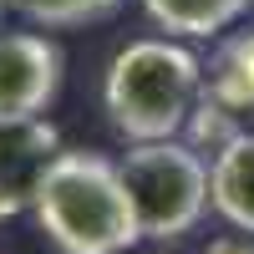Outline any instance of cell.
Listing matches in <instances>:
<instances>
[{
    "mask_svg": "<svg viewBox=\"0 0 254 254\" xmlns=\"http://www.w3.org/2000/svg\"><path fill=\"white\" fill-rule=\"evenodd\" d=\"M31 208L61 254H127L142 239L122 168L97 153H56Z\"/></svg>",
    "mask_w": 254,
    "mask_h": 254,
    "instance_id": "cell-1",
    "label": "cell"
},
{
    "mask_svg": "<svg viewBox=\"0 0 254 254\" xmlns=\"http://www.w3.org/2000/svg\"><path fill=\"white\" fill-rule=\"evenodd\" d=\"M107 117L132 142L178 137L203 97V66L173 41H132L107 66Z\"/></svg>",
    "mask_w": 254,
    "mask_h": 254,
    "instance_id": "cell-2",
    "label": "cell"
},
{
    "mask_svg": "<svg viewBox=\"0 0 254 254\" xmlns=\"http://www.w3.org/2000/svg\"><path fill=\"white\" fill-rule=\"evenodd\" d=\"M122 183L132 193L142 239H178L208 208V168L183 142H137L122 163Z\"/></svg>",
    "mask_w": 254,
    "mask_h": 254,
    "instance_id": "cell-3",
    "label": "cell"
},
{
    "mask_svg": "<svg viewBox=\"0 0 254 254\" xmlns=\"http://www.w3.org/2000/svg\"><path fill=\"white\" fill-rule=\"evenodd\" d=\"M61 87V46L31 31L0 36V122L41 117Z\"/></svg>",
    "mask_w": 254,
    "mask_h": 254,
    "instance_id": "cell-4",
    "label": "cell"
},
{
    "mask_svg": "<svg viewBox=\"0 0 254 254\" xmlns=\"http://www.w3.org/2000/svg\"><path fill=\"white\" fill-rule=\"evenodd\" d=\"M61 153V132L46 117L0 122V219L26 214L41 193V178Z\"/></svg>",
    "mask_w": 254,
    "mask_h": 254,
    "instance_id": "cell-5",
    "label": "cell"
},
{
    "mask_svg": "<svg viewBox=\"0 0 254 254\" xmlns=\"http://www.w3.org/2000/svg\"><path fill=\"white\" fill-rule=\"evenodd\" d=\"M208 198H214V208H219L234 229L254 234V132H239V137L214 158Z\"/></svg>",
    "mask_w": 254,
    "mask_h": 254,
    "instance_id": "cell-6",
    "label": "cell"
},
{
    "mask_svg": "<svg viewBox=\"0 0 254 254\" xmlns=\"http://www.w3.org/2000/svg\"><path fill=\"white\" fill-rule=\"evenodd\" d=\"M142 5L173 36H214L224 26H234L249 0H142Z\"/></svg>",
    "mask_w": 254,
    "mask_h": 254,
    "instance_id": "cell-7",
    "label": "cell"
},
{
    "mask_svg": "<svg viewBox=\"0 0 254 254\" xmlns=\"http://www.w3.org/2000/svg\"><path fill=\"white\" fill-rule=\"evenodd\" d=\"M122 0H10V10H20L31 26L46 31H66V26H87V20L112 15Z\"/></svg>",
    "mask_w": 254,
    "mask_h": 254,
    "instance_id": "cell-8",
    "label": "cell"
},
{
    "mask_svg": "<svg viewBox=\"0 0 254 254\" xmlns=\"http://www.w3.org/2000/svg\"><path fill=\"white\" fill-rule=\"evenodd\" d=\"M208 92L224 97L229 107H254V36H239L219 56V71L208 81Z\"/></svg>",
    "mask_w": 254,
    "mask_h": 254,
    "instance_id": "cell-9",
    "label": "cell"
},
{
    "mask_svg": "<svg viewBox=\"0 0 254 254\" xmlns=\"http://www.w3.org/2000/svg\"><path fill=\"white\" fill-rule=\"evenodd\" d=\"M188 127H193V142H208L214 153H224V147L239 137L234 107H229L224 97H214V92H203V97H198V107H193V117H188Z\"/></svg>",
    "mask_w": 254,
    "mask_h": 254,
    "instance_id": "cell-10",
    "label": "cell"
},
{
    "mask_svg": "<svg viewBox=\"0 0 254 254\" xmlns=\"http://www.w3.org/2000/svg\"><path fill=\"white\" fill-rule=\"evenodd\" d=\"M203 254H254V244L249 239H219V244H208Z\"/></svg>",
    "mask_w": 254,
    "mask_h": 254,
    "instance_id": "cell-11",
    "label": "cell"
}]
</instances>
